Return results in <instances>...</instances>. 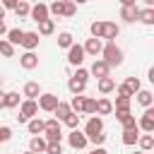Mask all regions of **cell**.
Masks as SVG:
<instances>
[{"label": "cell", "mask_w": 154, "mask_h": 154, "mask_svg": "<svg viewBox=\"0 0 154 154\" xmlns=\"http://www.w3.org/2000/svg\"><path fill=\"white\" fill-rule=\"evenodd\" d=\"M99 91L101 94H111V91H116V79L113 77H103V79H99Z\"/></svg>", "instance_id": "22"}, {"label": "cell", "mask_w": 154, "mask_h": 154, "mask_svg": "<svg viewBox=\"0 0 154 154\" xmlns=\"http://www.w3.org/2000/svg\"><path fill=\"white\" fill-rule=\"evenodd\" d=\"M123 87H125V89H128V91H130L132 96H135V94H137V91L142 89V84H140V79H137V77H128V79L123 82Z\"/></svg>", "instance_id": "28"}, {"label": "cell", "mask_w": 154, "mask_h": 154, "mask_svg": "<svg viewBox=\"0 0 154 154\" xmlns=\"http://www.w3.org/2000/svg\"><path fill=\"white\" fill-rule=\"evenodd\" d=\"M103 60L111 65V67H116V65H123V51L116 46V41H106L103 43Z\"/></svg>", "instance_id": "1"}, {"label": "cell", "mask_w": 154, "mask_h": 154, "mask_svg": "<svg viewBox=\"0 0 154 154\" xmlns=\"http://www.w3.org/2000/svg\"><path fill=\"white\" fill-rule=\"evenodd\" d=\"M84 101H87V96H72V101H70L72 111L75 113H84Z\"/></svg>", "instance_id": "37"}, {"label": "cell", "mask_w": 154, "mask_h": 154, "mask_svg": "<svg viewBox=\"0 0 154 154\" xmlns=\"http://www.w3.org/2000/svg\"><path fill=\"white\" fill-rule=\"evenodd\" d=\"M89 154H108V152H106V149H103V147H94V149H91V152H89Z\"/></svg>", "instance_id": "46"}, {"label": "cell", "mask_w": 154, "mask_h": 154, "mask_svg": "<svg viewBox=\"0 0 154 154\" xmlns=\"http://www.w3.org/2000/svg\"><path fill=\"white\" fill-rule=\"evenodd\" d=\"M22 46H24L26 51H34V48L38 46V31H26V34H24Z\"/></svg>", "instance_id": "20"}, {"label": "cell", "mask_w": 154, "mask_h": 154, "mask_svg": "<svg viewBox=\"0 0 154 154\" xmlns=\"http://www.w3.org/2000/svg\"><path fill=\"white\" fill-rule=\"evenodd\" d=\"M10 137H12V130H10L7 125H2V128H0V144H2V142H7Z\"/></svg>", "instance_id": "41"}, {"label": "cell", "mask_w": 154, "mask_h": 154, "mask_svg": "<svg viewBox=\"0 0 154 154\" xmlns=\"http://www.w3.org/2000/svg\"><path fill=\"white\" fill-rule=\"evenodd\" d=\"M24 34H26V31H22V29H10V31H7V41H10L12 46H17V43L24 41Z\"/></svg>", "instance_id": "27"}, {"label": "cell", "mask_w": 154, "mask_h": 154, "mask_svg": "<svg viewBox=\"0 0 154 154\" xmlns=\"http://www.w3.org/2000/svg\"><path fill=\"white\" fill-rule=\"evenodd\" d=\"M48 14H51V10H48V5H43V2H38V5H31V19H34L36 24H41V22H46V19H51Z\"/></svg>", "instance_id": "9"}, {"label": "cell", "mask_w": 154, "mask_h": 154, "mask_svg": "<svg viewBox=\"0 0 154 154\" xmlns=\"http://www.w3.org/2000/svg\"><path fill=\"white\" fill-rule=\"evenodd\" d=\"M132 96H116V111H130Z\"/></svg>", "instance_id": "32"}, {"label": "cell", "mask_w": 154, "mask_h": 154, "mask_svg": "<svg viewBox=\"0 0 154 154\" xmlns=\"http://www.w3.org/2000/svg\"><path fill=\"white\" fill-rule=\"evenodd\" d=\"M84 53H89V55H99V53H103V41L101 38H87V43H84Z\"/></svg>", "instance_id": "13"}, {"label": "cell", "mask_w": 154, "mask_h": 154, "mask_svg": "<svg viewBox=\"0 0 154 154\" xmlns=\"http://www.w3.org/2000/svg\"><path fill=\"white\" fill-rule=\"evenodd\" d=\"M53 31H55V22H53V19H46V22L38 24V34H41V36H51Z\"/></svg>", "instance_id": "30"}, {"label": "cell", "mask_w": 154, "mask_h": 154, "mask_svg": "<svg viewBox=\"0 0 154 154\" xmlns=\"http://www.w3.org/2000/svg\"><path fill=\"white\" fill-rule=\"evenodd\" d=\"M0 19H5V7L0 5Z\"/></svg>", "instance_id": "49"}, {"label": "cell", "mask_w": 154, "mask_h": 154, "mask_svg": "<svg viewBox=\"0 0 154 154\" xmlns=\"http://www.w3.org/2000/svg\"><path fill=\"white\" fill-rule=\"evenodd\" d=\"M5 106H7V108H19V106H22V101H19V91H7V96H5Z\"/></svg>", "instance_id": "29"}, {"label": "cell", "mask_w": 154, "mask_h": 154, "mask_svg": "<svg viewBox=\"0 0 154 154\" xmlns=\"http://www.w3.org/2000/svg\"><path fill=\"white\" fill-rule=\"evenodd\" d=\"M135 154H144V152H135Z\"/></svg>", "instance_id": "50"}, {"label": "cell", "mask_w": 154, "mask_h": 154, "mask_svg": "<svg viewBox=\"0 0 154 154\" xmlns=\"http://www.w3.org/2000/svg\"><path fill=\"white\" fill-rule=\"evenodd\" d=\"M26 130H29V135L41 137V132H46V120H41V118H31V120L26 123Z\"/></svg>", "instance_id": "15"}, {"label": "cell", "mask_w": 154, "mask_h": 154, "mask_svg": "<svg viewBox=\"0 0 154 154\" xmlns=\"http://www.w3.org/2000/svg\"><path fill=\"white\" fill-rule=\"evenodd\" d=\"M0 89H2V82H0Z\"/></svg>", "instance_id": "52"}, {"label": "cell", "mask_w": 154, "mask_h": 154, "mask_svg": "<svg viewBox=\"0 0 154 154\" xmlns=\"http://www.w3.org/2000/svg\"><path fill=\"white\" fill-rule=\"evenodd\" d=\"M113 101L111 99H106V96H101V99H96V116H108V113H113Z\"/></svg>", "instance_id": "17"}, {"label": "cell", "mask_w": 154, "mask_h": 154, "mask_svg": "<svg viewBox=\"0 0 154 154\" xmlns=\"http://www.w3.org/2000/svg\"><path fill=\"white\" fill-rule=\"evenodd\" d=\"M108 72H111V65L101 58V60H94L91 63V67H89V75H94L96 79H103V77H108Z\"/></svg>", "instance_id": "8"}, {"label": "cell", "mask_w": 154, "mask_h": 154, "mask_svg": "<svg viewBox=\"0 0 154 154\" xmlns=\"http://www.w3.org/2000/svg\"><path fill=\"white\" fill-rule=\"evenodd\" d=\"M48 10H51V14H55V17H65V0H55L53 5H48Z\"/></svg>", "instance_id": "35"}, {"label": "cell", "mask_w": 154, "mask_h": 154, "mask_svg": "<svg viewBox=\"0 0 154 154\" xmlns=\"http://www.w3.org/2000/svg\"><path fill=\"white\" fill-rule=\"evenodd\" d=\"M22 94H24L29 101H36V99L41 96V84H38V82H26L24 89H22Z\"/></svg>", "instance_id": "14"}, {"label": "cell", "mask_w": 154, "mask_h": 154, "mask_svg": "<svg viewBox=\"0 0 154 154\" xmlns=\"http://www.w3.org/2000/svg\"><path fill=\"white\" fill-rule=\"evenodd\" d=\"M46 154H63V147H60V144H48Z\"/></svg>", "instance_id": "43"}, {"label": "cell", "mask_w": 154, "mask_h": 154, "mask_svg": "<svg viewBox=\"0 0 154 154\" xmlns=\"http://www.w3.org/2000/svg\"><path fill=\"white\" fill-rule=\"evenodd\" d=\"M17 5H19L17 0H5V2H2V7H5V10H17Z\"/></svg>", "instance_id": "44"}, {"label": "cell", "mask_w": 154, "mask_h": 154, "mask_svg": "<svg viewBox=\"0 0 154 154\" xmlns=\"http://www.w3.org/2000/svg\"><path fill=\"white\" fill-rule=\"evenodd\" d=\"M72 77H75L77 82H84V84H87V82H89V70H84V67H77V72H75Z\"/></svg>", "instance_id": "38"}, {"label": "cell", "mask_w": 154, "mask_h": 154, "mask_svg": "<svg viewBox=\"0 0 154 154\" xmlns=\"http://www.w3.org/2000/svg\"><path fill=\"white\" fill-rule=\"evenodd\" d=\"M70 113H75V111H72V106H70L67 101H60V103H58V108H55L58 120H67V116H70Z\"/></svg>", "instance_id": "23"}, {"label": "cell", "mask_w": 154, "mask_h": 154, "mask_svg": "<svg viewBox=\"0 0 154 154\" xmlns=\"http://www.w3.org/2000/svg\"><path fill=\"white\" fill-rule=\"evenodd\" d=\"M147 77H149V82H152V84H154V65H152V67H149V72H147Z\"/></svg>", "instance_id": "48"}, {"label": "cell", "mask_w": 154, "mask_h": 154, "mask_svg": "<svg viewBox=\"0 0 154 154\" xmlns=\"http://www.w3.org/2000/svg\"><path fill=\"white\" fill-rule=\"evenodd\" d=\"M140 10H142V7H137V5H132V7H120V19L128 22V24L140 22Z\"/></svg>", "instance_id": "11"}, {"label": "cell", "mask_w": 154, "mask_h": 154, "mask_svg": "<svg viewBox=\"0 0 154 154\" xmlns=\"http://www.w3.org/2000/svg\"><path fill=\"white\" fill-rule=\"evenodd\" d=\"M65 125H67L70 130H77V125H79V116H77V113H70L67 120H65Z\"/></svg>", "instance_id": "39"}, {"label": "cell", "mask_w": 154, "mask_h": 154, "mask_svg": "<svg viewBox=\"0 0 154 154\" xmlns=\"http://www.w3.org/2000/svg\"><path fill=\"white\" fill-rule=\"evenodd\" d=\"M19 65H22L24 70H34V67H38V55H36L34 51H26V53L19 55Z\"/></svg>", "instance_id": "12"}, {"label": "cell", "mask_w": 154, "mask_h": 154, "mask_svg": "<svg viewBox=\"0 0 154 154\" xmlns=\"http://www.w3.org/2000/svg\"><path fill=\"white\" fill-rule=\"evenodd\" d=\"M137 123H140V130H144L147 135H152L154 132V106L144 108V113H142V118Z\"/></svg>", "instance_id": "7"}, {"label": "cell", "mask_w": 154, "mask_h": 154, "mask_svg": "<svg viewBox=\"0 0 154 154\" xmlns=\"http://www.w3.org/2000/svg\"><path fill=\"white\" fill-rule=\"evenodd\" d=\"M135 96H137V103H140V106H144V108L154 106V94H152L149 89H140Z\"/></svg>", "instance_id": "18"}, {"label": "cell", "mask_w": 154, "mask_h": 154, "mask_svg": "<svg viewBox=\"0 0 154 154\" xmlns=\"http://www.w3.org/2000/svg\"><path fill=\"white\" fill-rule=\"evenodd\" d=\"M5 96H7V91H2V89H0V111H2V108H7V106H5Z\"/></svg>", "instance_id": "45"}, {"label": "cell", "mask_w": 154, "mask_h": 154, "mask_svg": "<svg viewBox=\"0 0 154 154\" xmlns=\"http://www.w3.org/2000/svg\"><path fill=\"white\" fill-rule=\"evenodd\" d=\"M84 113H96V99H87L84 101Z\"/></svg>", "instance_id": "40"}, {"label": "cell", "mask_w": 154, "mask_h": 154, "mask_svg": "<svg viewBox=\"0 0 154 154\" xmlns=\"http://www.w3.org/2000/svg\"><path fill=\"white\" fill-rule=\"evenodd\" d=\"M118 34H120V26H118L116 22H106V24H103V38H106V41H116Z\"/></svg>", "instance_id": "19"}, {"label": "cell", "mask_w": 154, "mask_h": 154, "mask_svg": "<svg viewBox=\"0 0 154 154\" xmlns=\"http://www.w3.org/2000/svg\"><path fill=\"white\" fill-rule=\"evenodd\" d=\"M58 103H60V99H58L55 94H41V96H38V108L46 111V113H55Z\"/></svg>", "instance_id": "4"}, {"label": "cell", "mask_w": 154, "mask_h": 154, "mask_svg": "<svg viewBox=\"0 0 154 154\" xmlns=\"http://www.w3.org/2000/svg\"><path fill=\"white\" fill-rule=\"evenodd\" d=\"M46 149H48L46 137H31L29 140V152L31 154H46Z\"/></svg>", "instance_id": "16"}, {"label": "cell", "mask_w": 154, "mask_h": 154, "mask_svg": "<svg viewBox=\"0 0 154 154\" xmlns=\"http://www.w3.org/2000/svg\"><path fill=\"white\" fill-rule=\"evenodd\" d=\"M0 55H5V58H12L14 55V46L7 38H0Z\"/></svg>", "instance_id": "33"}, {"label": "cell", "mask_w": 154, "mask_h": 154, "mask_svg": "<svg viewBox=\"0 0 154 154\" xmlns=\"http://www.w3.org/2000/svg\"><path fill=\"white\" fill-rule=\"evenodd\" d=\"M58 46L70 51V48L75 46V41H72V34H70V31H60V34H58Z\"/></svg>", "instance_id": "26"}, {"label": "cell", "mask_w": 154, "mask_h": 154, "mask_svg": "<svg viewBox=\"0 0 154 154\" xmlns=\"http://www.w3.org/2000/svg\"><path fill=\"white\" fill-rule=\"evenodd\" d=\"M84 46H79V43H75L70 51H67V63L70 65H75V67H82V63H84Z\"/></svg>", "instance_id": "6"}, {"label": "cell", "mask_w": 154, "mask_h": 154, "mask_svg": "<svg viewBox=\"0 0 154 154\" xmlns=\"http://www.w3.org/2000/svg\"><path fill=\"white\" fill-rule=\"evenodd\" d=\"M46 142L48 144H60V140H63V130H60V120L58 118H51V120H46Z\"/></svg>", "instance_id": "2"}, {"label": "cell", "mask_w": 154, "mask_h": 154, "mask_svg": "<svg viewBox=\"0 0 154 154\" xmlns=\"http://www.w3.org/2000/svg\"><path fill=\"white\" fill-rule=\"evenodd\" d=\"M103 24L106 22H91V26H89L91 38H103Z\"/></svg>", "instance_id": "36"}, {"label": "cell", "mask_w": 154, "mask_h": 154, "mask_svg": "<svg viewBox=\"0 0 154 154\" xmlns=\"http://www.w3.org/2000/svg\"><path fill=\"white\" fill-rule=\"evenodd\" d=\"M140 22L147 26H154V7H142L140 10Z\"/></svg>", "instance_id": "25"}, {"label": "cell", "mask_w": 154, "mask_h": 154, "mask_svg": "<svg viewBox=\"0 0 154 154\" xmlns=\"http://www.w3.org/2000/svg\"><path fill=\"white\" fill-rule=\"evenodd\" d=\"M14 14H17V17H31V5H29V2H24V0H19V5H17V10H14Z\"/></svg>", "instance_id": "34"}, {"label": "cell", "mask_w": 154, "mask_h": 154, "mask_svg": "<svg viewBox=\"0 0 154 154\" xmlns=\"http://www.w3.org/2000/svg\"><path fill=\"white\" fill-rule=\"evenodd\" d=\"M140 149L142 152H149V149H154V135H140Z\"/></svg>", "instance_id": "31"}, {"label": "cell", "mask_w": 154, "mask_h": 154, "mask_svg": "<svg viewBox=\"0 0 154 154\" xmlns=\"http://www.w3.org/2000/svg\"><path fill=\"white\" fill-rule=\"evenodd\" d=\"M67 142H70V147H72V149H84V147L89 144L87 135H84V132H79V130H72V132L67 135Z\"/></svg>", "instance_id": "10"}, {"label": "cell", "mask_w": 154, "mask_h": 154, "mask_svg": "<svg viewBox=\"0 0 154 154\" xmlns=\"http://www.w3.org/2000/svg\"><path fill=\"white\" fill-rule=\"evenodd\" d=\"M101 132H103V120H101L99 116L89 118L87 125H84V135H87V140H91V137H96V135H101Z\"/></svg>", "instance_id": "5"}, {"label": "cell", "mask_w": 154, "mask_h": 154, "mask_svg": "<svg viewBox=\"0 0 154 154\" xmlns=\"http://www.w3.org/2000/svg\"><path fill=\"white\" fill-rule=\"evenodd\" d=\"M7 31H10V29H7V26H5V22L0 19V36H2V34H7Z\"/></svg>", "instance_id": "47"}, {"label": "cell", "mask_w": 154, "mask_h": 154, "mask_svg": "<svg viewBox=\"0 0 154 154\" xmlns=\"http://www.w3.org/2000/svg\"><path fill=\"white\" fill-rule=\"evenodd\" d=\"M67 89H70L72 96H82L84 89H87V84H84V82H77L75 77H70V79H67Z\"/></svg>", "instance_id": "21"}, {"label": "cell", "mask_w": 154, "mask_h": 154, "mask_svg": "<svg viewBox=\"0 0 154 154\" xmlns=\"http://www.w3.org/2000/svg\"><path fill=\"white\" fill-rule=\"evenodd\" d=\"M24 154H31V152H24Z\"/></svg>", "instance_id": "51"}, {"label": "cell", "mask_w": 154, "mask_h": 154, "mask_svg": "<svg viewBox=\"0 0 154 154\" xmlns=\"http://www.w3.org/2000/svg\"><path fill=\"white\" fill-rule=\"evenodd\" d=\"M75 12H77V5L75 2H65V17H75Z\"/></svg>", "instance_id": "42"}, {"label": "cell", "mask_w": 154, "mask_h": 154, "mask_svg": "<svg viewBox=\"0 0 154 154\" xmlns=\"http://www.w3.org/2000/svg\"><path fill=\"white\" fill-rule=\"evenodd\" d=\"M36 113H38V101H22V106H19V116H17V120L19 123H29L31 118H36Z\"/></svg>", "instance_id": "3"}, {"label": "cell", "mask_w": 154, "mask_h": 154, "mask_svg": "<svg viewBox=\"0 0 154 154\" xmlns=\"http://www.w3.org/2000/svg\"><path fill=\"white\" fill-rule=\"evenodd\" d=\"M140 142V130H123V144L132 147Z\"/></svg>", "instance_id": "24"}]
</instances>
